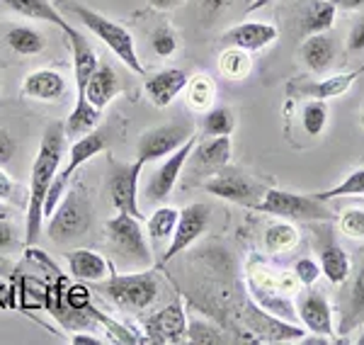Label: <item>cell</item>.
Here are the masks:
<instances>
[{"label":"cell","instance_id":"obj_1","mask_svg":"<svg viewBox=\"0 0 364 345\" xmlns=\"http://www.w3.org/2000/svg\"><path fill=\"white\" fill-rule=\"evenodd\" d=\"M63 149H66V134L63 124L46 127L39 151L32 163V175H29V197H27V219H25V243H37L39 233H42L44 221V202L49 195V187L54 183V175L58 171V163L63 159Z\"/></svg>","mask_w":364,"mask_h":345},{"label":"cell","instance_id":"obj_33","mask_svg":"<svg viewBox=\"0 0 364 345\" xmlns=\"http://www.w3.org/2000/svg\"><path fill=\"white\" fill-rule=\"evenodd\" d=\"M362 319H364V260L360 265V272L355 275V285H352V292H350L348 312H345L343 324H340V333L352 331Z\"/></svg>","mask_w":364,"mask_h":345},{"label":"cell","instance_id":"obj_19","mask_svg":"<svg viewBox=\"0 0 364 345\" xmlns=\"http://www.w3.org/2000/svg\"><path fill=\"white\" fill-rule=\"evenodd\" d=\"M318 265H321V275H326L331 285H345L350 280V270H352L350 255L333 238V233L323 238L318 245Z\"/></svg>","mask_w":364,"mask_h":345},{"label":"cell","instance_id":"obj_18","mask_svg":"<svg viewBox=\"0 0 364 345\" xmlns=\"http://www.w3.org/2000/svg\"><path fill=\"white\" fill-rule=\"evenodd\" d=\"M187 80L190 78H187V73L182 68H163V71H158L146 80L144 90L156 107H168L187 87Z\"/></svg>","mask_w":364,"mask_h":345},{"label":"cell","instance_id":"obj_53","mask_svg":"<svg viewBox=\"0 0 364 345\" xmlns=\"http://www.w3.org/2000/svg\"><path fill=\"white\" fill-rule=\"evenodd\" d=\"M8 216H10V209L5 207L3 202H0V219H8Z\"/></svg>","mask_w":364,"mask_h":345},{"label":"cell","instance_id":"obj_54","mask_svg":"<svg viewBox=\"0 0 364 345\" xmlns=\"http://www.w3.org/2000/svg\"><path fill=\"white\" fill-rule=\"evenodd\" d=\"M357 343H360V345H364V333H362L360 338H357Z\"/></svg>","mask_w":364,"mask_h":345},{"label":"cell","instance_id":"obj_26","mask_svg":"<svg viewBox=\"0 0 364 345\" xmlns=\"http://www.w3.org/2000/svg\"><path fill=\"white\" fill-rule=\"evenodd\" d=\"M301 58L309 66V71L326 73L331 68V63L336 61V44H333V39L326 32L309 34L301 46Z\"/></svg>","mask_w":364,"mask_h":345},{"label":"cell","instance_id":"obj_47","mask_svg":"<svg viewBox=\"0 0 364 345\" xmlns=\"http://www.w3.org/2000/svg\"><path fill=\"white\" fill-rule=\"evenodd\" d=\"M13 192H15L13 178H10V175L3 171V166H0V200H8Z\"/></svg>","mask_w":364,"mask_h":345},{"label":"cell","instance_id":"obj_49","mask_svg":"<svg viewBox=\"0 0 364 345\" xmlns=\"http://www.w3.org/2000/svg\"><path fill=\"white\" fill-rule=\"evenodd\" d=\"M180 3L182 0H149V5L156 10H173V8H178Z\"/></svg>","mask_w":364,"mask_h":345},{"label":"cell","instance_id":"obj_9","mask_svg":"<svg viewBox=\"0 0 364 345\" xmlns=\"http://www.w3.org/2000/svg\"><path fill=\"white\" fill-rule=\"evenodd\" d=\"M144 171V163H122L109 159L107 163V192L112 207L122 214H132L141 219V207H139V178Z\"/></svg>","mask_w":364,"mask_h":345},{"label":"cell","instance_id":"obj_5","mask_svg":"<svg viewBox=\"0 0 364 345\" xmlns=\"http://www.w3.org/2000/svg\"><path fill=\"white\" fill-rule=\"evenodd\" d=\"M252 212L279 216L284 221H331V209L326 202L316 200L314 195H296V192L267 187L260 202L252 204Z\"/></svg>","mask_w":364,"mask_h":345},{"label":"cell","instance_id":"obj_41","mask_svg":"<svg viewBox=\"0 0 364 345\" xmlns=\"http://www.w3.org/2000/svg\"><path fill=\"white\" fill-rule=\"evenodd\" d=\"M340 229H343L345 236L362 241L364 238V209H348V212H343V216H340Z\"/></svg>","mask_w":364,"mask_h":345},{"label":"cell","instance_id":"obj_17","mask_svg":"<svg viewBox=\"0 0 364 345\" xmlns=\"http://www.w3.org/2000/svg\"><path fill=\"white\" fill-rule=\"evenodd\" d=\"M277 27L269 25V22H243V25H236L233 29H228L224 34V42L228 46H236V49H243L252 54V51H260L269 46L277 39Z\"/></svg>","mask_w":364,"mask_h":345},{"label":"cell","instance_id":"obj_38","mask_svg":"<svg viewBox=\"0 0 364 345\" xmlns=\"http://www.w3.org/2000/svg\"><path fill=\"white\" fill-rule=\"evenodd\" d=\"M219 66H221V73L228 75V78H245V75H248V71H250L248 51L231 46V49L221 54Z\"/></svg>","mask_w":364,"mask_h":345},{"label":"cell","instance_id":"obj_45","mask_svg":"<svg viewBox=\"0 0 364 345\" xmlns=\"http://www.w3.org/2000/svg\"><path fill=\"white\" fill-rule=\"evenodd\" d=\"M15 154H17L15 139L10 137L8 129H3V127H0V166H8V163L15 159Z\"/></svg>","mask_w":364,"mask_h":345},{"label":"cell","instance_id":"obj_10","mask_svg":"<svg viewBox=\"0 0 364 345\" xmlns=\"http://www.w3.org/2000/svg\"><path fill=\"white\" fill-rule=\"evenodd\" d=\"M190 137H195V127L190 122H170V124L154 127V129L144 132L136 142V161L154 163L163 161L173 151H178Z\"/></svg>","mask_w":364,"mask_h":345},{"label":"cell","instance_id":"obj_15","mask_svg":"<svg viewBox=\"0 0 364 345\" xmlns=\"http://www.w3.org/2000/svg\"><path fill=\"white\" fill-rule=\"evenodd\" d=\"M299 321L301 326L311 333H318V336L333 338L336 341V329H333V317H331V304L323 297V292L318 290H309L306 294L299 302Z\"/></svg>","mask_w":364,"mask_h":345},{"label":"cell","instance_id":"obj_29","mask_svg":"<svg viewBox=\"0 0 364 345\" xmlns=\"http://www.w3.org/2000/svg\"><path fill=\"white\" fill-rule=\"evenodd\" d=\"M5 42H8L10 49L20 56H34L39 51H44L46 46V37L39 29L27 27V25H17L10 27L8 34H5Z\"/></svg>","mask_w":364,"mask_h":345},{"label":"cell","instance_id":"obj_4","mask_svg":"<svg viewBox=\"0 0 364 345\" xmlns=\"http://www.w3.org/2000/svg\"><path fill=\"white\" fill-rule=\"evenodd\" d=\"M100 292L107 297L114 307L129 314H141L151 309L161 297V280L158 272L144 270L132 275H112L109 280L100 282Z\"/></svg>","mask_w":364,"mask_h":345},{"label":"cell","instance_id":"obj_28","mask_svg":"<svg viewBox=\"0 0 364 345\" xmlns=\"http://www.w3.org/2000/svg\"><path fill=\"white\" fill-rule=\"evenodd\" d=\"M362 71L364 68H357V71H350V73H338V75H331V78H323V80H318V83L306 85L304 87V92H309L311 97L323 100V102L333 100V97L345 95V92L352 87V83L362 75Z\"/></svg>","mask_w":364,"mask_h":345},{"label":"cell","instance_id":"obj_12","mask_svg":"<svg viewBox=\"0 0 364 345\" xmlns=\"http://www.w3.org/2000/svg\"><path fill=\"white\" fill-rule=\"evenodd\" d=\"M209 216H211V209L202 202L187 204L185 209H180L173 238H170V243L166 245V250H163V255H161V267L168 265V262L173 260L175 255H180L182 250L190 248L199 236H204V231H207V226H209Z\"/></svg>","mask_w":364,"mask_h":345},{"label":"cell","instance_id":"obj_14","mask_svg":"<svg viewBox=\"0 0 364 345\" xmlns=\"http://www.w3.org/2000/svg\"><path fill=\"white\" fill-rule=\"evenodd\" d=\"M192 149H195V137H190L178 151H173V154L163 159V163L151 173L149 183H146V200L154 202V204L168 200L170 192H173L175 185H178L182 171H185L187 161H190Z\"/></svg>","mask_w":364,"mask_h":345},{"label":"cell","instance_id":"obj_44","mask_svg":"<svg viewBox=\"0 0 364 345\" xmlns=\"http://www.w3.org/2000/svg\"><path fill=\"white\" fill-rule=\"evenodd\" d=\"M17 248H20V238L15 226L8 219H0V255H8Z\"/></svg>","mask_w":364,"mask_h":345},{"label":"cell","instance_id":"obj_16","mask_svg":"<svg viewBox=\"0 0 364 345\" xmlns=\"http://www.w3.org/2000/svg\"><path fill=\"white\" fill-rule=\"evenodd\" d=\"M192 171L197 175H214L231 163V139L228 137H207L195 144L190 154Z\"/></svg>","mask_w":364,"mask_h":345},{"label":"cell","instance_id":"obj_39","mask_svg":"<svg viewBox=\"0 0 364 345\" xmlns=\"http://www.w3.org/2000/svg\"><path fill=\"white\" fill-rule=\"evenodd\" d=\"M187 85H190V90H187V100L195 110H202V107H209V102L214 100L216 95V87L211 85L209 78H204V75H197V78L187 80Z\"/></svg>","mask_w":364,"mask_h":345},{"label":"cell","instance_id":"obj_22","mask_svg":"<svg viewBox=\"0 0 364 345\" xmlns=\"http://www.w3.org/2000/svg\"><path fill=\"white\" fill-rule=\"evenodd\" d=\"M68 272L83 282H102L109 275V262L90 248H75L66 253Z\"/></svg>","mask_w":364,"mask_h":345},{"label":"cell","instance_id":"obj_40","mask_svg":"<svg viewBox=\"0 0 364 345\" xmlns=\"http://www.w3.org/2000/svg\"><path fill=\"white\" fill-rule=\"evenodd\" d=\"M151 46H154V51L158 56H173L175 51H178V34L173 32L168 25L158 27L154 34H151Z\"/></svg>","mask_w":364,"mask_h":345},{"label":"cell","instance_id":"obj_48","mask_svg":"<svg viewBox=\"0 0 364 345\" xmlns=\"http://www.w3.org/2000/svg\"><path fill=\"white\" fill-rule=\"evenodd\" d=\"M228 3H231V0H204V8H207L209 15H216L219 10H224Z\"/></svg>","mask_w":364,"mask_h":345},{"label":"cell","instance_id":"obj_46","mask_svg":"<svg viewBox=\"0 0 364 345\" xmlns=\"http://www.w3.org/2000/svg\"><path fill=\"white\" fill-rule=\"evenodd\" d=\"M348 49L350 51H364V17L360 22H355V27L350 29Z\"/></svg>","mask_w":364,"mask_h":345},{"label":"cell","instance_id":"obj_43","mask_svg":"<svg viewBox=\"0 0 364 345\" xmlns=\"http://www.w3.org/2000/svg\"><path fill=\"white\" fill-rule=\"evenodd\" d=\"M63 304H66L68 309H73V312H87V307H90V292H87L83 285H73V287H68L66 294H63Z\"/></svg>","mask_w":364,"mask_h":345},{"label":"cell","instance_id":"obj_37","mask_svg":"<svg viewBox=\"0 0 364 345\" xmlns=\"http://www.w3.org/2000/svg\"><path fill=\"white\" fill-rule=\"evenodd\" d=\"M301 124H304V129H306V134H311V137H318V134H323V129H326V124H328L326 102H323V100H311V102L304 105Z\"/></svg>","mask_w":364,"mask_h":345},{"label":"cell","instance_id":"obj_32","mask_svg":"<svg viewBox=\"0 0 364 345\" xmlns=\"http://www.w3.org/2000/svg\"><path fill=\"white\" fill-rule=\"evenodd\" d=\"M185 341L197 343V345H224V343H231V338H226L224 331L207 319H187Z\"/></svg>","mask_w":364,"mask_h":345},{"label":"cell","instance_id":"obj_20","mask_svg":"<svg viewBox=\"0 0 364 345\" xmlns=\"http://www.w3.org/2000/svg\"><path fill=\"white\" fill-rule=\"evenodd\" d=\"M66 92V78L61 73L51 71V68H39L32 71L22 80V95L32 97V100L54 102Z\"/></svg>","mask_w":364,"mask_h":345},{"label":"cell","instance_id":"obj_52","mask_svg":"<svg viewBox=\"0 0 364 345\" xmlns=\"http://www.w3.org/2000/svg\"><path fill=\"white\" fill-rule=\"evenodd\" d=\"M269 3H272V0H250L248 8H245V13H255V10L265 8V5H269Z\"/></svg>","mask_w":364,"mask_h":345},{"label":"cell","instance_id":"obj_25","mask_svg":"<svg viewBox=\"0 0 364 345\" xmlns=\"http://www.w3.org/2000/svg\"><path fill=\"white\" fill-rule=\"evenodd\" d=\"M0 3H3L5 8L15 10V13H20L25 17H32V20L56 25L63 34L73 29V25H68L66 17L61 15V10H58L54 3H49V0H0Z\"/></svg>","mask_w":364,"mask_h":345},{"label":"cell","instance_id":"obj_50","mask_svg":"<svg viewBox=\"0 0 364 345\" xmlns=\"http://www.w3.org/2000/svg\"><path fill=\"white\" fill-rule=\"evenodd\" d=\"M364 0H336V8H343V10H357L362 8Z\"/></svg>","mask_w":364,"mask_h":345},{"label":"cell","instance_id":"obj_30","mask_svg":"<svg viewBox=\"0 0 364 345\" xmlns=\"http://www.w3.org/2000/svg\"><path fill=\"white\" fill-rule=\"evenodd\" d=\"M333 22H336V3H331V0H311L301 25L306 34H321L326 29H331Z\"/></svg>","mask_w":364,"mask_h":345},{"label":"cell","instance_id":"obj_8","mask_svg":"<svg viewBox=\"0 0 364 345\" xmlns=\"http://www.w3.org/2000/svg\"><path fill=\"white\" fill-rule=\"evenodd\" d=\"M240 321H243L245 331L255 338V343H299L306 336L304 326H296L294 321H284L265 312L255 299H248L243 304Z\"/></svg>","mask_w":364,"mask_h":345},{"label":"cell","instance_id":"obj_23","mask_svg":"<svg viewBox=\"0 0 364 345\" xmlns=\"http://www.w3.org/2000/svg\"><path fill=\"white\" fill-rule=\"evenodd\" d=\"M63 37L68 39V46L73 51V75H75V85H78V92L83 90L87 78L95 73L97 63V54L90 46V42L85 39V34L78 32V27H73L70 32H66Z\"/></svg>","mask_w":364,"mask_h":345},{"label":"cell","instance_id":"obj_31","mask_svg":"<svg viewBox=\"0 0 364 345\" xmlns=\"http://www.w3.org/2000/svg\"><path fill=\"white\" fill-rule=\"evenodd\" d=\"M250 292H252V299L260 304L265 312L274 314V317H279L284 321H296L299 319L294 302L287 299V297L277 294V292H267L265 287H257V285H252Z\"/></svg>","mask_w":364,"mask_h":345},{"label":"cell","instance_id":"obj_7","mask_svg":"<svg viewBox=\"0 0 364 345\" xmlns=\"http://www.w3.org/2000/svg\"><path fill=\"white\" fill-rule=\"evenodd\" d=\"M105 146H107V134L105 132H90V134H85V137L75 139L68 151L66 168H63L61 173L56 171L54 183L49 187V195H46V202H44V216H51V212L56 209V204L61 202L63 192H66L68 185L73 183L75 173H78L90 159H95L97 154H102Z\"/></svg>","mask_w":364,"mask_h":345},{"label":"cell","instance_id":"obj_42","mask_svg":"<svg viewBox=\"0 0 364 345\" xmlns=\"http://www.w3.org/2000/svg\"><path fill=\"white\" fill-rule=\"evenodd\" d=\"M294 275H296V280L304 285V287H314V285L318 282V277H321L318 260H314V258H299L296 265H294Z\"/></svg>","mask_w":364,"mask_h":345},{"label":"cell","instance_id":"obj_21","mask_svg":"<svg viewBox=\"0 0 364 345\" xmlns=\"http://www.w3.org/2000/svg\"><path fill=\"white\" fill-rule=\"evenodd\" d=\"M80 92L87 97L90 105H95L97 110H105L114 100L117 92H119V75H117V71L109 63H100Z\"/></svg>","mask_w":364,"mask_h":345},{"label":"cell","instance_id":"obj_3","mask_svg":"<svg viewBox=\"0 0 364 345\" xmlns=\"http://www.w3.org/2000/svg\"><path fill=\"white\" fill-rule=\"evenodd\" d=\"M92 224V202L83 183H75L63 192L61 202L49 216L46 233L54 243H70L75 238L85 236Z\"/></svg>","mask_w":364,"mask_h":345},{"label":"cell","instance_id":"obj_34","mask_svg":"<svg viewBox=\"0 0 364 345\" xmlns=\"http://www.w3.org/2000/svg\"><path fill=\"white\" fill-rule=\"evenodd\" d=\"M299 243V231L287 221H277V224L267 226L265 231V248L269 253H287Z\"/></svg>","mask_w":364,"mask_h":345},{"label":"cell","instance_id":"obj_36","mask_svg":"<svg viewBox=\"0 0 364 345\" xmlns=\"http://www.w3.org/2000/svg\"><path fill=\"white\" fill-rule=\"evenodd\" d=\"M355 195H364V168H357L352 171L348 178H343L336 187H328V190L316 192V200L328 202L336 200V197H355Z\"/></svg>","mask_w":364,"mask_h":345},{"label":"cell","instance_id":"obj_13","mask_svg":"<svg viewBox=\"0 0 364 345\" xmlns=\"http://www.w3.org/2000/svg\"><path fill=\"white\" fill-rule=\"evenodd\" d=\"M144 333L149 343H163V345H178L187 336V312L185 304L180 299L170 302L168 307L158 309L156 314L141 319Z\"/></svg>","mask_w":364,"mask_h":345},{"label":"cell","instance_id":"obj_55","mask_svg":"<svg viewBox=\"0 0 364 345\" xmlns=\"http://www.w3.org/2000/svg\"><path fill=\"white\" fill-rule=\"evenodd\" d=\"M362 127H364V115H362Z\"/></svg>","mask_w":364,"mask_h":345},{"label":"cell","instance_id":"obj_27","mask_svg":"<svg viewBox=\"0 0 364 345\" xmlns=\"http://www.w3.org/2000/svg\"><path fill=\"white\" fill-rule=\"evenodd\" d=\"M180 209L175 207H158L154 214L146 221V236H149L151 248H161V245H168L170 238H173L175 224H178Z\"/></svg>","mask_w":364,"mask_h":345},{"label":"cell","instance_id":"obj_51","mask_svg":"<svg viewBox=\"0 0 364 345\" xmlns=\"http://www.w3.org/2000/svg\"><path fill=\"white\" fill-rule=\"evenodd\" d=\"M70 343H73V345H97L100 341H97V338H92V336H73V338H70Z\"/></svg>","mask_w":364,"mask_h":345},{"label":"cell","instance_id":"obj_24","mask_svg":"<svg viewBox=\"0 0 364 345\" xmlns=\"http://www.w3.org/2000/svg\"><path fill=\"white\" fill-rule=\"evenodd\" d=\"M100 120H102V110L90 105L83 92H78V100H75L73 110H70V115L63 122V134H66V139H73L75 142V139L95 132Z\"/></svg>","mask_w":364,"mask_h":345},{"label":"cell","instance_id":"obj_35","mask_svg":"<svg viewBox=\"0 0 364 345\" xmlns=\"http://www.w3.org/2000/svg\"><path fill=\"white\" fill-rule=\"evenodd\" d=\"M236 129V115L231 107H214L209 110L202 122L204 137H231Z\"/></svg>","mask_w":364,"mask_h":345},{"label":"cell","instance_id":"obj_6","mask_svg":"<svg viewBox=\"0 0 364 345\" xmlns=\"http://www.w3.org/2000/svg\"><path fill=\"white\" fill-rule=\"evenodd\" d=\"M105 233H107V243L112 248V253L122 262H127V265H141V267H149L154 262L149 236L141 229L136 216L117 212V216H112L105 224Z\"/></svg>","mask_w":364,"mask_h":345},{"label":"cell","instance_id":"obj_2","mask_svg":"<svg viewBox=\"0 0 364 345\" xmlns=\"http://www.w3.org/2000/svg\"><path fill=\"white\" fill-rule=\"evenodd\" d=\"M56 8L66 15H73L85 29H90L100 42H102L122 63H124L129 71L144 75L146 68H144V63H141V58L136 54V42H134L132 32H129L124 25L109 20V17H105L102 13L87 8V5H83V3H75V0H56Z\"/></svg>","mask_w":364,"mask_h":345},{"label":"cell","instance_id":"obj_11","mask_svg":"<svg viewBox=\"0 0 364 345\" xmlns=\"http://www.w3.org/2000/svg\"><path fill=\"white\" fill-rule=\"evenodd\" d=\"M226 168H221L219 173L211 175L207 180V185H204V190H207L209 195L221 197V200H226V202L252 209V204L260 202V197L265 195L267 187L260 185L257 180L248 178V175H243L238 171H226Z\"/></svg>","mask_w":364,"mask_h":345}]
</instances>
